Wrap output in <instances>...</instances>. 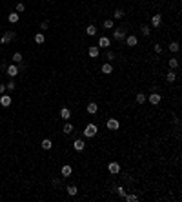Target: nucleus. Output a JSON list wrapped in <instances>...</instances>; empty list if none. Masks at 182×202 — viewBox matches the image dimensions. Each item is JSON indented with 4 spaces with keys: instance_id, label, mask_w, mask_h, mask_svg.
Masks as SVG:
<instances>
[{
    "instance_id": "1",
    "label": "nucleus",
    "mask_w": 182,
    "mask_h": 202,
    "mask_svg": "<svg viewBox=\"0 0 182 202\" xmlns=\"http://www.w3.org/2000/svg\"><path fill=\"white\" fill-rule=\"evenodd\" d=\"M97 133H98V126L93 124V122H89L86 128H84V137H86V138H93Z\"/></svg>"
},
{
    "instance_id": "2",
    "label": "nucleus",
    "mask_w": 182,
    "mask_h": 202,
    "mask_svg": "<svg viewBox=\"0 0 182 202\" xmlns=\"http://www.w3.org/2000/svg\"><path fill=\"white\" fill-rule=\"evenodd\" d=\"M113 38L117 42H124V38H126V29H113Z\"/></svg>"
},
{
    "instance_id": "3",
    "label": "nucleus",
    "mask_w": 182,
    "mask_h": 202,
    "mask_svg": "<svg viewBox=\"0 0 182 202\" xmlns=\"http://www.w3.org/2000/svg\"><path fill=\"white\" fill-rule=\"evenodd\" d=\"M107 171H109L111 175H119L120 173V164L119 162H109V164H107Z\"/></svg>"
},
{
    "instance_id": "4",
    "label": "nucleus",
    "mask_w": 182,
    "mask_h": 202,
    "mask_svg": "<svg viewBox=\"0 0 182 202\" xmlns=\"http://www.w3.org/2000/svg\"><path fill=\"white\" fill-rule=\"evenodd\" d=\"M109 46H111V40L107 37H100V38H98V49H109Z\"/></svg>"
},
{
    "instance_id": "5",
    "label": "nucleus",
    "mask_w": 182,
    "mask_h": 202,
    "mask_svg": "<svg viewBox=\"0 0 182 202\" xmlns=\"http://www.w3.org/2000/svg\"><path fill=\"white\" fill-rule=\"evenodd\" d=\"M106 126H107V129H109V131H117L120 128V122L117 119H109V120L106 122Z\"/></svg>"
},
{
    "instance_id": "6",
    "label": "nucleus",
    "mask_w": 182,
    "mask_h": 202,
    "mask_svg": "<svg viewBox=\"0 0 182 202\" xmlns=\"http://www.w3.org/2000/svg\"><path fill=\"white\" fill-rule=\"evenodd\" d=\"M73 149H75V151H84L86 149L84 138H75V142H73Z\"/></svg>"
},
{
    "instance_id": "7",
    "label": "nucleus",
    "mask_w": 182,
    "mask_h": 202,
    "mask_svg": "<svg viewBox=\"0 0 182 202\" xmlns=\"http://www.w3.org/2000/svg\"><path fill=\"white\" fill-rule=\"evenodd\" d=\"M160 100H162V97H160L159 93H151L150 97H147V102H150L151 106H159V104H160Z\"/></svg>"
},
{
    "instance_id": "8",
    "label": "nucleus",
    "mask_w": 182,
    "mask_h": 202,
    "mask_svg": "<svg viewBox=\"0 0 182 202\" xmlns=\"http://www.w3.org/2000/svg\"><path fill=\"white\" fill-rule=\"evenodd\" d=\"M18 66H15V64H11V66H7V69H6V73L9 75V78H15L16 75H18Z\"/></svg>"
},
{
    "instance_id": "9",
    "label": "nucleus",
    "mask_w": 182,
    "mask_h": 202,
    "mask_svg": "<svg viewBox=\"0 0 182 202\" xmlns=\"http://www.w3.org/2000/svg\"><path fill=\"white\" fill-rule=\"evenodd\" d=\"M13 38H15V33H13V31H6V33H4V37L0 38V44H9Z\"/></svg>"
},
{
    "instance_id": "10",
    "label": "nucleus",
    "mask_w": 182,
    "mask_h": 202,
    "mask_svg": "<svg viewBox=\"0 0 182 202\" xmlns=\"http://www.w3.org/2000/svg\"><path fill=\"white\" fill-rule=\"evenodd\" d=\"M151 26H153V28H160V26H162V15L157 13V15L151 16Z\"/></svg>"
},
{
    "instance_id": "11",
    "label": "nucleus",
    "mask_w": 182,
    "mask_h": 202,
    "mask_svg": "<svg viewBox=\"0 0 182 202\" xmlns=\"http://www.w3.org/2000/svg\"><path fill=\"white\" fill-rule=\"evenodd\" d=\"M0 106H2V107H9L11 106V97L9 95H0Z\"/></svg>"
},
{
    "instance_id": "12",
    "label": "nucleus",
    "mask_w": 182,
    "mask_h": 202,
    "mask_svg": "<svg viewBox=\"0 0 182 202\" xmlns=\"http://www.w3.org/2000/svg\"><path fill=\"white\" fill-rule=\"evenodd\" d=\"M124 40H126V44H128L129 47H135V46L138 44V38H137L135 35H129V37H126Z\"/></svg>"
},
{
    "instance_id": "13",
    "label": "nucleus",
    "mask_w": 182,
    "mask_h": 202,
    "mask_svg": "<svg viewBox=\"0 0 182 202\" xmlns=\"http://www.w3.org/2000/svg\"><path fill=\"white\" fill-rule=\"evenodd\" d=\"M60 119H64L66 122L71 119V109H69V107H62V109H60Z\"/></svg>"
},
{
    "instance_id": "14",
    "label": "nucleus",
    "mask_w": 182,
    "mask_h": 202,
    "mask_svg": "<svg viewBox=\"0 0 182 202\" xmlns=\"http://www.w3.org/2000/svg\"><path fill=\"white\" fill-rule=\"evenodd\" d=\"M87 55H89L91 58H97L98 55H100V49H98V46H91V47L87 49Z\"/></svg>"
},
{
    "instance_id": "15",
    "label": "nucleus",
    "mask_w": 182,
    "mask_h": 202,
    "mask_svg": "<svg viewBox=\"0 0 182 202\" xmlns=\"http://www.w3.org/2000/svg\"><path fill=\"white\" fill-rule=\"evenodd\" d=\"M86 111H87L89 115H95V113L98 111V104H97V102H89L87 107H86Z\"/></svg>"
},
{
    "instance_id": "16",
    "label": "nucleus",
    "mask_w": 182,
    "mask_h": 202,
    "mask_svg": "<svg viewBox=\"0 0 182 202\" xmlns=\"http://www.w3.org/2000/svg\"><path fill=\"white\" fill-rule=\"evenodd\" d=\"M100 71H102L104 75H111V73H113V66H111L109 62H106V64H102V67H100Z\"/></svg>"
},
{
    "instance_id": "17",
    "label": "nucleus",
    "mask_w": 182,
    "mask_h": 202,
    "mask_svg": "<svg viewBox=\"0 0 182 202\" xmlns=\"http://www.w3.org/2000/svg\"><path fill=\"white\" fill-rule=\"evenodd\" d=\"M60 173H62V177H71V173H73V167H71L69 164H66V166H62Z\"/></svg>"
},
{
    "instance_id": "18",
    "label": "nucleus",
    "mask_w": 182,
    "mask_h": 202,
    "mask_svg": "<svg viewBox=\"0 0 182 202\" xmlns=\"http://www.w3.org/2000/svg\"><path fill=\"white\" fill-rule=\"evenodd\" d=\"M168 49H169L171 53H178V51H180V46H178V42H177V40H173L171 44H168Z\"/></svg>"
},
{
    "instance_id": "19",
    "label": "nucleus",
    "mask_w": 182,
    "mask_h": 202,
    "mask_svg": "<svg viewBox=\"0 0 182 202\" xmlns=\"http://www.w3.org/2000/svg\"><path fill=\"white\" fill-rule=\"evenodd\" d=\"M102 28H104V29H115V22H113V18H106V20L102 22Z\"/></svg>"
},
{
    "instance_id": "20",
    "label": "nucleus",
    "mask_w": 182,
    "mask_h": 202,
    "mask_svg": "<svg viewBox=\"0 0 182 202\" xmlns=\"http://www.w3.org/2000/svg\"><path fill=\"white\" fill-rule=\"evenodd\" d=\"M86 33H87L89 37H95L97 35V26H95V24H89V26L86 28Z\"/></svg>"
},
{
    "instance_id": "21",
    "label": "nucleus",
    "mask_w": 182,
    "mask_h": 202,
    "mask_svg": "<svg viewBox=\"0 0 182 202\" xmlns=\"http://www.w3.org/2000/svg\"><path fill=\"white\" fill-rule=\"evenodd\" d=\"M62 131H64L66 135H71L73 131H75V128H73V124L68 120V122H66V126H64V129H62Z\"/></svg>"
},
{
    "instance_id": "22",
    "label": "nucleus",
    "mask_w": 182,
    "mask_h": 202,
    "mask_svg": "<svg viewBox=\"0 0 182 202\" xmlns=\"http://www.w3.org/2000/svg\"><path fill=\"white\" fill-rule=\"evenodd\" d=\"M124 9H115L113 11V20H120V18H124Z\"/></svg>"
},
{
    "instance_id": "23",
    "label": "nucleus",
    "mask_w": 182,
    "mask_h": 202,
    "mask_svg": "<svg viewBox=\"0 0 182 202\" xmlns=\"http://www.w3.org/2000/svg\"><path fill=\"white\" fill-rule=\"evenodd\" d=\"M166 80H168V82H175V80H177V73H175V69H169V71H168Z\"/></svg>"
},
{
    "instance_id": "24",
    "label": "nucleus",
    "mask_w": 182,
    "mask_h": 202,
    "mask_svg": "<svg viewBox=\"0 0 182 202\" xmlns=\"http://www.w3.org/2000/svg\"><path fill=\"white\" fill-rule=\"evenodd\" d=\"M7 20H9L11 24H16V22L20 20V15L18 13H11V15H7Z\"/></svg>"
},
{
    "instance_id": "25",
    "label": "nucleus",
    "mask_w": 182,
    "mask_h": 202,
    "mask_svg": "<svg viewBox=\"0 0 182 202\" xmlns=\"http://www.w3.org/2000/svg\"><path fill=\"white\" fill-rule=\"evenodd\" d=\"M11 60H13L15 64H18V62H22V60H24V57H22V53H20V51H16V53H13Z\"/></svg>"
},
{
    "instance_id": "26",
    "label": "nucleus",
    "mask_w": 182,
    "mask_h": 202,
    "mask_svg": "<svg viewBox=\"0 0 182 202\" xmlns=\"http://www.w3.org/2000/svg\"><path fill=\"white\" fill-rule=\"evenodd\" d=\"M40 146H42V149H46V151H47V149H51V148H53V142L49 140V138H44Z\"/></svg>"
},
{
    "instance_id": "27",
    "label": "nucleus",
    "mask_w": 182,
    "mask_h": 202,
    "mask_svg": "<svg viewBox=\"0 0 182 202\" xmlns=\"http://www.w3.org/2000/svg\"><path fill=\"white\" fill-rule=\"evenodd\" d=\"M168 66H169V69H178V60H177V58H169Z\"/></svg>"
},
{
    "instance_id": "28",
    "label": "nucleus",
    "mask_w": 182,
    "mask_h": 202,
    "mask_svg": "<svg viewBox=\"0 0 182 202\" xmlns=\"http://www.w3.org/2000/svg\"><path fill=\"white\" fill-rule=\"evenodd\" d=\"M66 191H68V195L75 197L77 193H78V188H77V186H68V188H66Z\"/></svg>"
},
{
    "instance_id": "29",
    "label": "nucleus",
    "mask_w": 182,
    "mask_h": 202,
    "mask_svg": "<svg viewBox=\"0 0 182 202\" xmlns=\"http://www.w3.org/2000/svg\"><path fill=\"white\" fill-rule=\"evenodd\" d=\"M124 198H126L128 202H137V200H138V197L135 195V193H126V195H124Z\"/></svg>"
},
{
    "instance_id": "30",
    "label": "nucleus",
    "mask_w": 182,
    "mask_h": 202,
    "mask_svg": "<svg viewBox=\"0 0 182 202\" xmlns=\"http://www.w3.org/2000/svg\"><path fill=\"white\" fill-rule=\"evenodd\" d=\"M146 102H147V97L144 93H138L137 95V104H146Z\"/></svg>"
},
{
    "instance_id": "31",
    "label": "nucleus",
    "mask_w": 182,
    "mask_h": 202,
    "mask_svg": "<svg viewBox=\"0 0 182 202\" xmlns=\"http://www.w3.org/2000/svg\"><path fill=\"white\" fill-rule=\"evenodd\" d=\"M115 191H117V195H119V197H122V198H124V195L128 193L124 186H117V188H115Z\"/></svg>"
},
{
    "instance_id": "32",
    "label": "nucleus",
    "mask_w": 182,
    "mask_h": 202,
    "mask_svg": "<svg viewBox=\"0 0 182 202\" xmlns=\"http://www.w3.org/2000/svg\"><path fill=\"white\" fill-rule=\"evenodd\" d=\"M35 42H37V44H44V42H46V37L42 35V33H37V35H35Z\"/></svg>"
},
{
    "instance_id": "33",
    "label": "nucleus",
    "mask_w": 182,
    "mask_h": 202,
    "mask_svg": "<svg viewBox=\"0 0 182 202\" xmlns=\"http://www.w3.org/2000/svg\"><path fill=\"white\" fill-rule=\"evenodd\" d=\"M140 31H142L144 37H150V35H151V28H150V26H142V28H140Z\"/></svg>"
},
{
    "instance_id": "34",
    "label": "nucleus",
    "mask_w": 182,
    "mask_h": 202,
    "mask_svg": "<svg viewBox=\"0 0 182 202\" xmlns=\"http://www.w3.org/2000/svg\"><path fill=\"white\" fill-rule=\"evenodd\" d=\"M113 58H115V53H113V51H109V49H107V51H106V60H107V62H111Z\"/></svg>"
},
{
    "instance_id": "35",
    "label": "nucleus",
    "mask_w": 182,
    "mask_h": 202,
    "mask_svg": "<svg viewBox=\"0 0 182 202\" xmlns=\"http://www.w3.org/2000/svg\"><path fill=\"white\" fill-rule=\"evenodd\" d=\"M15 88H16V84H15V80H9V82L6 84V89H9V91H13Z\"/></svg>"
},
{
    "instance_id": "36",
    "label": "nucleus",
    "mask_w": 182,
    "mask_h": 202,
    "mask_svg": "<svg viewBox=\"0 0 182 202\" xmlns=\"http://www.w3.org/2000/svg\"><path fill=\"white\" fill-rule=\"evenodd\" d=\"M24 11H26V6H24L22 2H18L16 4V13H24Z\"/></svg>"
},
{
    "instance_id": "37",
    "label": "nucleus",
    "mask_w": 182,
    "mask_h": 202,
    "mask_svg": "<svg viewBox=\"0 0 182 202\" xmlns=\"http://www.w3.org/2000/svg\"><path fill=\"white\" fill-rule=\"evenodd\" d=\"M153 49H155V53H157V55H160V53H162V46H160V44H155Z\"/></svg>"
},
{
    "instance_id": "38",
    "label": "nucleus",
    "mask_w": 182,
    "mask_h": 202,
    "mask_svg": "<svg viewBox=\"0 0 182 202\" xmlns=\"http://www.w3.org/2000/svg\"><path fill=\"white\" fill-rule=\"evenodd\" d=\"M47 28H49V22L47 20H44L42 24H40V29H47Z\"/></svg>"
},
{
    "instance_id": "39",
    "label": "nucleus",
    "mask_w": 182,
    "mask_h": 202,
    "mask_svg": "<svg viewBox=\"0 0 182 202\" xmlns=\"http://www.w3.org/2000/svg\"><path fill=\"white\" fill-rule=\"evenodd\" d=\"M6 93V84H0V95Z\"/></svg>"
}]
</instances>
